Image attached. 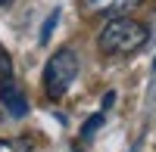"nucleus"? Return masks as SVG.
Segmentation results:
<instances>
[{
  "label": "nucleus",
  "instance_id": "1",
  "mask_svg": "<svg viewBox=\"0 0 156 152\" xmlns=\"http://www.w3.org/2000/svg\"><path fill=\"white\" fill-rule=\"evenodd\" d=\"M147 37H150L147 25H140L134 19H125V16H112L103 25L97 44H100L103 53H109V56H128V53H137V50L147 44Z\"/></svg>",
  "mask_w": 156,
  "mask_h": 152
},
{
  "label": "nucleus",
  "instance_id": "2",
  "mask_svg": "<svg viewBox=\"0 0 156 152\" xmlns=\"http://www.w3.org/2000/svg\"><path fill=\"white\" fill-rule=\"evenodd\" d=\"M75 78H78V56L69 47L56 50V53L47 59V65H44V90H47V96L59 99L72 87Z\"/></svg>",
  "mask_w": 156,
  "mask_h": 152
},
{
  "label": "nucleus",
  "instance_id": "3",
  "mask_svg": "<svg viewBox=\"0 0 156 152\" xmlns=\"http://www.w3.org/2000/svg\"><path fill=\"white\" fill-rule=\"evenodd\" d=\"M144 0H81V9L90 16H122V12L140 6Z\"/></svg>",
  "mask_w": 156,
  "mask_h": 152
},
{
  "label": "nucleus",
  "instance_id": "4",
  "mask_svg": "<svg viewBox=\"0 0 156 152\" xmlns=\"http://www.w3.org/2000/svg\"><path fill=\"white\" fill-rule=\"evenodd\" d=\"M0 103H3V109L9 112L12 118H25V115H28V99L22 96V90L12 81L0 84Z\"/></svg>",
  "mask_w": 156,
  "mask_h": 152
},
{
  "label": "nucleus",
  "instance_id": "5",
  "mask_svg": "<svg viewBox=\"0 0 156 152\" xmlns=\"http://www.w3.org/2000/svg\"><path fill=\"white\" fill-rule=\"evenodd\" d=\"M6 81H12V59H9L6 50L0 47V84H6Z\"/></svg>",
  "mask_w": 156,
  "mask_h": 152
},
{
  "label": "nucleus",
  "instance_id": "6",
  "mask_svg": "<svg viewBox=\"0 0 156 152\" xmlns=\"http://www.w3.org/2000/svg\"><path fill=\"white\" fill-rule=\"evenodd\" d=\"M56 22H59V9H53L47 16V22H44V28H41V44H47L50 41V34H53V28H56Z\"/></svg>",
  "mask_w": 156,
  "mask_h": 152
},
{
  "label": "nucleus",
  "instance_id": "7",
  "mask_svg": "<svg viewBox=\"0 0 156 152\" xmlns=\"http://www.w3.org/2000/svg\"><path fill=\"white\" fill-rule=\"evenodd\" d=\"M0 152H28L25 140H0Z\"/></svg>",
  "mask_w": 156,
  "mask_h": 152
},
{
  "label": "nucleus",
  "instance_id": "8",
  "mask_svg": "<svg viewBox=\"0 0 156 152\" xmlns=\"http://www.w3.org/2000/svg\"><path fill=\"white\" fill-rule=\"evenodd\" d=\"M100 124H103V112H97V115H90V118H87V124H84V131H81V137L87 140V137L94 134V131L100 127Z\"/></svg>",
  "mask_w": 156,
  "mask_h": 152
},
{
  "label": "nucleus",
  "instance_id": "9",
  "mask_svg": "<svg viewBox=\"0 0 156 152\" xmlns=\"http://www.w3.org/2000/svg\"><path fill=\"white\" fill-rule=\"evenodd\" d=\"M112 99H115V93H106V96H103V109H109V106H112Z\"/></svg>",
  "mask_w": 156,
  "mask_h": 152
},
{
  "label": "nucleus",
  "instance_id": "10",
  "mask_svg": "<svg viewBox=\"0 0 156 152\" xmlns=\"http://www.w3.org/2000/svg\"><path fill=\"white\" fill-rule=\"evenodd\" d=\"M9 3H12V0H0V6H9Z\"/></svg>",
  "mask_w": 156,
  "mask_h": 152
},
{
  "label": "nucleus",
  "instance_id": "11",
  "mask_svg": "<svg viewBox=\"0 0 156 152\" xmlns=\"http://www.w3.org/2000/svg\"><path fill=\"white\" fill-rule=\"evenodd\" d=\"M153 6H156V0H153Z\"/></svg>",
  "mask_w": 156,
  "mask_h": 152
},
{
  "label": "nucleus",
  "instance_id": "12",
  "mask_svg": "<svg viewBox=\"0 0 156 152\" xmlns=\"http://www.w3.org/2000/svg\"><path fill=\"white\" fill-rule=\"evenodd\" d=\"M153 65H156V62H153Z\"/></svg>",
  "mask_w": 156,
  "mask_h": 152
}]
</instances>
